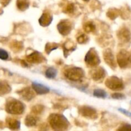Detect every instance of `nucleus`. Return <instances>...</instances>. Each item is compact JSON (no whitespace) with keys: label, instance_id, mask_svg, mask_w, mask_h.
I'll list each match as a JSON object with an SVG mask.
<instances>
[{"label":"nucleus","instance_id":"f257e3e1","mask_svg":"<svg viewBox=\"0 0 131 131\" xmlns=\"http://www.w3.org/2000/svg\"><path fill=\"white\" fill-rule=\"evenodd\" d=\"M48 122L54 131H67L70 125V123L66 117L60 114H50Z\"/></svg>","mask_w":131,"mask_h":131},{"label":"nucleus","instance_id":"f03ea898","mask_svg":"<svg viewBox=\"0 0 131 131\" xmlns=\"http://www.w3.org/2000/svg\"><path fill=\"white\" fill-rule=\"evenodd\" d=\"M6 111L11 114L19 115L23 113L25 109L24 104L16 99H12L6 104Z\"/></svg>","mask_w":131,"mask_h":131},{"label":"nucleus","instance_id":"7ed1b4c3","mask_svg":"<svg viewBox=\"0 0 131 131\" xmlns=\"http://www.w3.org/2000/svg\"><path fill=\"white\" fill-rule=\"evenodd\" d=\"M65 77L71 81H80L84 77V71L79 67H72L64 71Z\"/></svg>","mask_w":131,"mask_h":131},{"label":"nucleus","instance_id":"20e7f679","mask_svg":"<svg viewBox=\"0 0 131 131\" xmlns=\"http://www.w3.org/2000/svg\"><path fill=\"white\" fill-rule=\"evenodd\" d=\"M85 62L89 67H97L100 63V59L96 51L94 48H91L85 57Z\"/></svg>","mask_w":131,"mask_h":131},{"label":"nucleus","instance_id":"39448f33","mask_svg":"<svg viewBox=\"0 0 131 131\" xmlns=\"http://www.w3.org/2000/svg\"><path fill=\"white\" fill-rule=\"evenodd\" d=\"M105 84L109 89L113 91H121L124 88L123 81L116 76H112L107 79Z\"/></svg>","mask_w":131,"mask_h":131},{"label":"nucleus","instance_id":"423d86ee","mask_svg":"<svg viewBox=\"0 0 131 131\" xmlns=\"http://www.w3.org/2000/svg\"><path fill=\"white\" fill-rule=\"evenodd\" d=\"M130 61V55L129 53L125 50H122L117 55V63L122 68L127 67Z\"/></svg>","mask_w":131,"mask_h":131},{"label":"nucleus","instance_id":"0eeeda50","mask_svg":"<svg viewBox=\"0 0 131 131\" xmlns=\"http://www.w3.org/2000/svg\"><path fill=\"white\" fill-rule=\"evenodd\" d=\"M72 23L68 19L60 21L57 25V30L60 34L63 36H68L72 30Z\"/></svg>","mask_w":131,"mask_h":131},{"label":"nucleus","instance_id":"6e6552de","mask_svg":"<svg viewBox=\"0 0 131 131\" xmlns=\"http://www.w3.org/2000/svg\"><path fill=\"white\" fill-rule=\"evenodd\" d=\"M26 60L31 64H41L46 60L45 57L37 51H35L26 56Z\"/></svg>","mask_w":131,"mask_h":131},{"label":"nucleus","instance_id":"1a4fd4ad","mask_svg":"<svg viewBox=\"0 0 131 131\" xmlns=\"http://www.w3.org/2000/svg\"><path fill=\"white\" fill-rule=\"evenodd\" d=\"M79 113L83 116L89 118H97V113L95 109L89 106H82L79 108Z\"/></svg>","mask_w":131,"mask_h":131},{"label":"nucleus","instance_id":"9d476101","mask_svg":"<svg viewBox=\"0 0 131 131\" xmlns=\"http://www.w3.org/2000/svg\"><path fill=\"white\" fill-rule=\"evenodd\" d=\"M103 55H104V59L105 63L108 64L111 68L115 69L116 67V63L114 55L111 50L110 49L105 50L103 53Z\"/></svg>","mask_w":131,"mask_h":131},{"label":"nucleus","instance_id":"9b49d317","mask_svg":"<svg viewBox=\"0 0 131 131\" xmlns=\"http://www.w3.org/2000/svg\"><path fill=\"white\" fill-rule=\"evenodd\" d=\"M19 94L21 96V97L24 100H26L28 102L31 100L35 97L34 91L30 88H28V87L24 88L22 90L20 91Z\"/></svg>","mask_w":131,"mask_h":131},{"label":"nucleus","instance_id":"f8f14e48","mask_svg":"<svg viewBox=\"0 0 131 131\" xmlns=\"http://www.w3.org/2000/svg\"><path fill=\"white\" fill-rule=\"evenodd\" d=\"M105 71L102 68H96L94 70H92L91 72V77L94 81H99L105 77Z\"/></svg>","mask_w":131,"mask_h":131},{"label":"nucleus","instance_id":"ddd939ff","mask_svg":"<svg viewBox=\"0 0 131 131\" xmlns=\"http://www.w3.org/2000/svg\"><path fill=\"white\" fill-rule=\"evenodd\" d=\"M32 89L37 94H47L50 91V89L46 85H43L42 84H39L36 82L32 83Z\"/></svg>","mask_w":131,"mask_h":131},{"label":"nucleus","instance_id":"4468645a","mask_svg":"<svg viewBox=\"0 0 131 131\" xmlns=\"http://www.w3.org/2000/svg\"><path fill=\"white\" fill-rule=\"evenodd\" d=\"M117 36L119 41L123 42H127L130 39V32L127 28H122L118 31Z\"/></svg>","mask_w":131,"mask_h":131},{"label":"nucleus","instance_id":"2eb2a0df","mask_svg":"<svg viewBox=\"0 0 131 131\" xmlns=\"http://www.w3.org/2000/svg\"><path fill=\"white\" fill-rule=\"evenodd\" d=\"M53 20V17L51 14L49 12H45L42 14L39 19V23L40 25L44 27L49 26Z\"/></svg>","mask_w":131,"mask_h":131},{"label":"nucleus","instance_id":"dca6fc26","mask_svg":"<svg viewBox=\"0 0 131 131\" xmlns=\"http://www.w3.org/2000/svg\"><path fill=\"white\" fill-rule=\"evenodd\" d=\"M7 124L8 128L12 130H17L20 128V122L14 118H7Z\"/></svg>","mask_w":131,"mask_h":131},{"label":"nucleus","instance_id":"f3484780","mask_svg":"<svg viewBox=\"0 0 131 131\" xmlns=\"http://www.w3.org/2000/svg\"><path fill=\"white\" fill-rule=\"evenodd\" d=\"M64 55L67 56L68 54L69 53H70L71 51H74L76 48V45L74 44V42L73 41H70V40H68L66 42L64 43Z\"/></svg>","mask_w":131,"mask_h":131},{"label":"nucleus","instance_id":"a211bd4d","mask_svg":"<svg viewBox=\"0 0 131 131\" xmlns=\"http://www.w3.org/2000/svg\"><path fill=\"white\" fill-rule=\"evenodd\" d=\"M11 88L6 81H0V96L5 95L10 92Z\"/></svg>","mask_w":131,"mask_h":131},{"label":"nucleus","instance_id":"6ab92c4d","mask_svg":"<svg viewBox=\"0 0 131 131\" xmlns=\"http://www.w3.org/2000/svg\"><path fill=\"white\" fill-rule=\"evenodd\" d=\"M37 121L38 119L37 117L32 115H28L25 118V123L27 127H34L37 125Z\"/></svg>","mask_w":131,"mask_h":131},{"label":"nucleus","instance_id":"aec40b11","mask_svg":"<svg viewBox=\"0 0 131 131\" xmlns=\"http://www.w3.org/2000/svg\"><path fill=\"white\" fill-rule=\"evenodd\" d=\"M17 7L19 10L25 11L28 9L30 6L29 0H17Z\"/></svg>","mask_w":131,"mask_h":131},{"label":"nucleus","instance_id":"412c9836","mask_svg":"<svg viewBox=\"0 0 131 131\" xmlns=\"http://www.w3.org/2000/svg\"><path fill=\"white\" fill-rule=\"evenodd\" d=\"M83 28L86 33H91L95 30L96 26L93 22L88 21L84 23V25H83Z\"/></svg>","mask_w":131,"mask_h":131},{"label":"nucleus","instance_id":"4be33fe9","mask_svg":"<svg viewBox=\"0 0 131 131\" xmlns=\"http://www.w3.org/2000/svg\"><path fill=\"white\" fill-rule=\"evenodd\" d=\"M57 74V71L56 69H55L53 67H50L46 70V72H45V75L48 79H53L54 78L56 77Z\"/></svg>","mask_w":131,"mask_h":131},{"label":"nucleus","instance_id":"5701e85b","mask_svg":"<svg viewBox=\"0 0 131 131\" xmlns=\"http://www.w3.org/2000/svg\"><path fill=\"white\" fill-rule=\"evenodd\" d=\"M59 45L55 42H48L45 46V51L47 54H50L53 50H55L59 48Z\"/></svg>","mask_w":131,"mask_h":131},{"label":"nucleus","instance_id":"b1692460","mask_svg":"<svg viewBox=\"0 0 131 131\" xmlns=\"http://www.w3.org/2000/svg\"><path fill=\"white\" fill-rule=\"evenodd\" d=\"M119 12L118 10L115 9V8H111V9L109 10V11L107 13V16H108L109 18H110L111 19L114 20L119 16Z\"/></svg>","mask_w":131,"mask_h":131},{"label":"nucleus","instance_id":"393cba45","mask_svg":"<svg viewBox=\"0 0 131 131\" xmlns=\"http://www.w3.org/2000/svg\"><path fill=\"white\" fill-rule=\"evenodd\" d=\"M93 95L97 98H105L107 97V93L104 90L101 89H97L93 91Z\"/></svg>","mask_w":131,"mask_h":131},{"label":"nucleus","instance_id":"a878e982","mask_svg":"<svg viewBox=\"0 0 131 131\" xmlns=\"http://www.w3.org/2000/svg\"><path fill=\"white\" fill-rule=\"evenodd\" d=\"M23 48V44L20 42L14 41L11 44V48L13 51H20Z\"/></svg>","mask_w":131,"mask_h":131},{"label":"nucleus","instance_id":"bb28decb","mask_svg":"<svg viewBox=\"0 0 131 131\" xmlns=\"http://www.w3.org/2000/svg\"><path fill=\"white\" fill-rule=\"evenodd\" d=\"M75 11V5L73 3H70L65 7L64 12L66 14H72Z\"/></svg>","mask_w":131,"mask_h":131},{"label":"nucleus","instance_id":"cd10ccee","mask_svg":"<svg viewBox=\"0 0 131 131\" xmlns=\"http://www.w3.org/2000/svg\"><path fill=\"white\" fill-rule=\"evenodd\" d=\"M88 37L85 34H81L77 37V42L79 44H85L88 42Z\"/></svg>","mask_w":131,"mask_h":131},{"label":"nucleus","instance_id":"c85d7f7f","mask_svg":"<svg viewBox=\"0 0 131 131\" xmlns=\"http://www.w3.org/2000/svg\"><path fill=\"white\" fill-rule=\"evenodd\" d=\"M44 110V107L42 105H36V106H34L32 108V112L34 114H40V113H42Z\"/></svg>","mask_w":131,"mask_h":131},{"label":"nucleus","instance_id":"c756f323","mask_svg":"<svg viewBox=\"0 0 131 131\" xmlns=\"http://www.w3.org/2000/svg\"><path fill=\"white\" fill-rule=\"evenodd\" d=\"M112 98L116 100H123L125 98V96L121 93H114L111 94Z\"/></svg>","mask_w":131,"mask_h":131},{"label":"nucleus","instance_id":"7c9ffc66","mask_svg":"<svg viewBox=\"0 0 131 131\" xmlns=\"http://www.w3.org/2000/svg\"><path fill=\"white\" fill-rule=\"evenodd\" d=\"M116 131H131V125L125 124L119 127Z\"/></svg>","mask_w":131,"mask_h":131},{"label":"nucleus","instance_id":"2f4dec72","mask_svg":"<svg viewBox=\"0 0 131 131\" xmlns=\"http://www.w3.org/2000/svg\"><path fill=\"white\" fill-rule=\"evenodd\" d=\"M8 59V54L5 50L0 49V59L6 60Z\"/></svg>","mask_w":131,"mask_h":131},{"label":"nucleus","instance_id":"473e14b6","mask_svg":"<svg viewBox=\"0 0 131 131\" xmlns=\"http://www.w3.org/2000/svg\"><path fill=\"white\" fill-rule=\"evenodd\" d=\"M118 111H120L122 113H123V114H125V116H127L131 118V112L125 110V109H122V108H120V109H118Z\"/></svg>","mask_w":131,"mask_h":131},{"label":"nucleus","instance_id":"72a5a7b5","mask_svg":"<svg viewBox=\"0 0 131 131\" xmlns=\"http://www.w3.org/2000/svg\"><path fill=\"white\" fill-rule=\"evenodd\" d=\"M10 0H0V3H2V5L4 7L7 6L10 3Z\"/></svg>","mask_w":131,"mask_h":131},{"label":"nucleus","instance_id":"f704fd0d","mask_svg":"<svg viewBox=\"0 0 131 131\" xmlns=\"http://www.w3.org/2000/svg\"><path fill=\"white\" fill-rule=\"evenodd\" d=\"M84 1H85V2H88V1H89V0H84Z\"/></svg>","mask_w":131,"mask_h":131},{"label":"nucleus","instance_id":"c9c22d12","mask_svg":"<svg viewBox=\"0 0 131 131\" xmlns=\"http://www.w3.org/2000/svg\"><path fill=\"white\" fill-rule=\"evenodd\" d=\"M130 104H131V101H130Z\"/></svg>","mask_w":131,"mask_h":131}]
</instances>
